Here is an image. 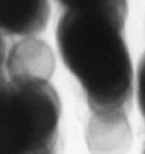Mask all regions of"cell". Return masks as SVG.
<instances>
[{"mask_svg":"<svg viewBox=\"0 0 145 154\" xmlns=\"http://www.w3.org/2000/svg\"><path fill=\"white\" fill-rule=\"evenodd\" d=\"M56 28L59 52L84 93L92 117L128 119L133 70L125 38L124 1H61Z\"/></svg>","mask_w":145,"mask_h":154,"instance_id":"obj_1","label":"cell"},{"mask_svg":"<svg viewBox=\"0 0 145 154\" xmlns=\"http://www.w3.org/2000/svg\"><path fill=\"white\" fill-rule=\"evenodd\" d=\"M137 82V98L139 108L145 122V52L139 64Z\"/></svg>","mask_w":145,"mask_h":154,"instance_id":"obj_5","label":"cell"},{"mask_svg":"<svg viewBox=\"0 0 145 154\" xmlns=\"http://www.w3.org/2000/svg\"><path fill=\"white\" fill-rule=\"evenodd\" d=\"M6 58V45L3 37L0 33V81L6 77L5 61Z\"/></svg>","mask_w":145,"mask_h":154,"instance_id":"obj_6","label":"cell"},{"mask_svg":"<svg viewBox=\"0 0 145 154\" xmlns=\"http://www.w3.org/2000/svg\"><path fill=\"white\" fill-rule=\"evenodd\" d=\"M55 66L50 45L40 39L28 37L14 43L8 53L5 67L9 78L49 81Z\"/></svg>","mask_w":145,"mask_h":154,"instance_id":"obj_3","label":"cell"},{"mask_svg":"<svg viewBox=\"0 0 145 154\" xmlns=\"http://www.w3.org/2000/svg\"><path fill=\"white\" fill-rule=\"evenodd\" d=\"M143 154H145V146L144 149H143Z\"/></svg>","mask_w":145,"mask_h":154,"instance_id":"obj_7","label":"cell"},{"mask_svg":"<svg viewBox=\"0 0 145 154\" xmlns=\"http://www.w3.org/2000/svg\"><path fill=\"white\" fill-rule=\"evenodd\" d=\"M50 6L47 1H0V33L33 36L43 32Z\"/></svg>","mask_w":145,"mask_h":154,"instance_id":"obj_4","label":"cell"},{"mask_svg":"<svg viewBox=\"0 0 145 154\" xmlns=\"http://www.w3.org/2000/svg\"><path fill=\"white\" fill-rule=\"evenodd\" d=\"M61 113L49 81L5 78L0 82V154L54 153Z\"/></svg>","mask_w":145,"mask_h":154,"instance_id":"obj_2","label":"cell"}]
</instances>
